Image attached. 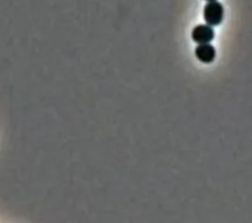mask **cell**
Listing matches in <instances>:
<instances>
[{
	"instance_id": "277c9868",
	"label": "cell",
	"mask_w": 252,
	"mask_h": 223,
	"mask_svg": "<svg viewBox=\"0 0 252 223\" xmlns=\"http://www.w3.org/2000/svg\"><path fill=\"white\" fill-rule=\"evenodd\" d=\"M206 1H208V2H211V1H216V0H206Z\"/></svg>"
},
{
	"instance_id": "6da1fadb",
	"label": "cell",
	"mask_w": 252,
	"mask_h": 223,
	"mask_svg": "<svg viewBox=\"0 0 252 223\" xmlns=\"http://www.w3.org/2000/svg\"><path fill=\"white\" fill-rule=\"evenodd\" d=\"M224 10L221 3L216 1L208 2L204 7V20L207 25L211 27L219 26L223 20Z\"/></svg>"
},
{
	"instance_id": "7a4b0ae2",
	"label": "cell",
	"mask_w": 252,
	"mask_h": 223,
	"mask_svg": "<svg viewBox=\"0 0 252 223\" xmlns=\"http://www.w3.org/2000/svg\"><path fill=\"white\" fill-rule=\"evenodd\" d=\"M214 36L215 31L213 27L207 24L196 26L191 32V37L193 41H195L198 44L210 43L214 39Z\"/></svg>"
},
{
	"instance_id": "3957f363",
	"label": "cell",
	"mask_w": 252,
	"mask_h": 223,
	"mask_svg": "<svg viewBox=\"0 0 252 223\" xmlns=\"http://www.w3.org/2000/svg\"><path fill=\"white\" fill-rule=\"evenodd\" d=\"M195 56L203 63H212L216 57V49L210 43L198 44L195 48Z\"/></svg>"
}]
</instances>
